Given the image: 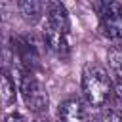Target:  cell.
Segmentation results:
<instances>
[{"mask_svg": "<svg viewBox=\"0 0 122 122\" xmlns=\"http://www.w3.org/2000/svg\"><path fill=\"white\" fill-rule=\"evenodd\" d=\"M82 92L88 99L90 105L93 107H103L112 92V82L99 63H88L82 71Z\"/></svg>", "mask_w": 122, "mask_h": 122, "instance_id": "1", "label": "cell"}, {"mask_svg": "<svg viewBox=\"0 0 122 122\" xmlns=\"http://www.w3.org/2000/svg\"><path fill=\"white\" fill-rule=\"evenodd\" d=\"M97 10L101 34L112 42H122V4L103 2L97 6Z\"/></svg>", "mask_w": 122, "mask_h": 122, "instance_id": "2", "label": "cell"}, {"mask_svg": "<svg viewBox=\"0 0 122 122\" xmlns=\"http://www.w3.org/2000/svg\"><path fill=\"white\" fill-rule=\"evenodd\" d=\"M19 92L23 95V101L25 105L32 111V112H46L48 111V103H50V97H48V92L46 88L42 86V82L32 76V74H23L21 78V84H19Z\"/></svg>", "mask_w": 122, "mask_h": 122, "instance_id": "3", "label": "cell"}, {"mask_svg": "<svg viewBox=\"0 0 122 122\" xmlns=\"http://www.w3.org/2000/svg\"><path fill=\"white\" fill-rule=\"evenodd\" d=\"M48 27H51L53 30H57L61 34H69L71 21H69L67 8L61 2H50L48 4Z\"/></svg>", "mask_w": 122, "mask_h": 122, "instance_id": "4", "label": "cell"}, {"mask_svg": "<svg viewBox=\"0 0 122 122\" xmlns=\"http://www.w3.org/2000/svg\"><path fill=\"white\" fill-rule=\"evenodd\" d=\"M59 122H86V111L78 99H65L57 109Z\"/></svg>", "mask_w": 122, "mask_h": 122, "instance_id": "5", "label": "cell"}, {"mask_svg": "<svg viewBox=\"0 0 122 122\" xmlns=\"http://www.w3.org/2000/svg\"><path fill=\"white\" fill-rule=\"evenodd\" d=\"M44 38L50 46V50H53L57 55H67L69 51V44H67V34H61L57 30H53L51 27L46 25V30H44Z\"/></svg>", "mask_w": 122, "mask_h": 122, "instance_id": "6", "label": "cell"}, {"mask_svg": "<svg viewBox=\"0 0 122 122\" xmlns=\"http://www.w3.org/2000/svg\"><path fill=\"white\" fill-rule=\"evenodd\" d=\"M15 101V86L10 78V74L0 69V107H10Z\"/></svg>", "mask_w": 122, "mask_h": 122, "instance_id": "7", "label": "cell"}, {"mask_svg": "<svg viewBox=\"0 0 122 122\" xmlns=\"http://www.w3.org/2000/svg\"><path fill=\"white\" fill-rule=\"evenodd\" d=\"M17 6H19V10H21V13H23V17L27 21H36L40 17V13H42V4L40 2L30 0V2H19Z\"/></svg>", "mask_w": 122, "mask_h": 122, "instance_id": "8", "label": "cell"}, {"mask_svg": "<svg viewBox=\"0 0 122 122\" xmlns=\"http://www.w3.org/2000/svg\"><path fill=\"white\" fill-rule=\"evenodd\" d=\"M107 59H109V67L112 69L116 78H122V48L120 46L111 48L107 53Z\"/></svg>", "mask_w": 122, "mask_h": 122, "instance_id": "9", "label": "cell"}, {"mask_svg": "<svg viewBox=\"0 0 122 122\" xmlns=\"http://www.w3.org/2000/svg\"><path fill=\"white\" fill-rule=\"evenodd\" d=\"M112 88H114V92H116V97H118V99L122 101V78H116V80H114V86H112Z\"/></svg>", "mask_w": 122, "mask_h": 122, "instance_id": "10", "label": "cell"}, {"mask_svg": "<svg viewBox=\"0 0 122 122\" xmlns=\"http://www.w3.org/2000/svg\"><path fill=\"white\" fill-rule=\"evenodd\" d=\"M4 122H27V120H25L21 114H10V116H8Z\"/></svg>", "mask_w": 122, "mask_h": 122, "instance_id": "11", "label": "cell"}, {"mask_svg": "<svg viewBox=\"0 0 122 122\" xmlns=\"http://www.w3.org/2000/svg\"><path fill=\"white\" fill-rule=\"evenodd\" d=\"M111 122H122V112H112L111 114Z\"/></svg>", "mask_w": 122, "mask_h": 122, "instance_id": "12", "label": "cell"}, {"mask_svg": "<svg viewBox=\"0 0 122 122\" xmlns=\"http://www.w3.org/2000/svg\"><path fill=\"white\" fill-rule=\"evenodd\" d=\"M34 122H46V120H44V118H36Z\"/></svg>", "mask_w": 122, "mask_h": 122, "instance_id": "13", "label": "cell"}]
</instances>
